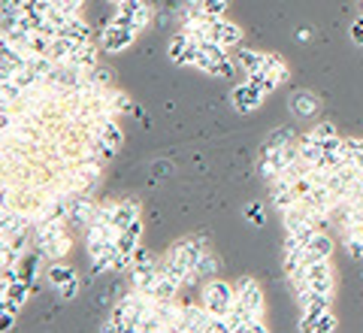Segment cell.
<instances>
[{
  "instance_id": "60d3db41",
  "label": "cell",
  "mask_w": 363,
  "mask_h": 333,
  "mask_svg": "<svg viewBox=\"0 0 363 333\" xmlns=\"http://www.w3.org/2000/svg\"><path fill=\"white\" fill-rule=\"evenodd\" d=\"M351 43L363 45V16H360V18H354V21H351Z\"/></svg>"
},
{
  "instance_id": "7402d4cb",
  "label": "cell",
  "mask_w": 363,
  "mask_h": 333,
  "mask_svg": "<svg viewBox=\"0 0 363 333\" xmlns=\"http://www.w3.org/2000/svg\"><path fill=\"white\" fill-rule=\"evenodd\" d=\"M67 251H70V236L61 234L58 239H52L45 249H40V255L43 258H49V261H64L67 258Z\"/></svg>"
},
{
  "instance_id": "f546056e",
  "label": "cell",
  "mask_w": 363,
  "mask_h": 333,
  "mask_svg": "<svg viewBox=\"0 0 363 333\" xmlns=\"http://www.w3.org/2000/svg\"><path fill=\"white\" fill-rule=\"evenodd\" d=\"M88 79H91V82H94L97 88H112V70H106V67H100V64L88 73Z\"/></svg>"
},
{
  "instance_id": "3957f363",
  "label": "cell",
  "mask_w": 363,
  "mask_h": 333,
  "mask_svg": "<svg viewBox=\"0 0 363 333\" xmlns=\"http://www.w3.org/2000/svg\"><path fill=\"white\" fill-rule=\"evenodd\" d=\"M236 303L248 309V315L255 318H264L267 312V303H264V291H260V285L255 279H242L236 285Z\"/></svg>"
},
{
  "instance_id": "ee69618b",
  "label": "cell",
  "mask_w": 363,
  "mask_h": 333,
  "mask_svg": "<svg viewBox=\"0 0 363 333\" xmlns=\"http://www.w3.org/2000/svg\"><path fill=\"white\" fill-rule=\"evenodd\" d=\"M354 164H357V167H360V170H363V152H360V155H357V158H354Z\"/></svg>"
},
{
  "instance_id": "44dd1931",
  "label": "cell",
  "mask_w": 363,
  "mask_h": 333,
  "mask_svg": "<svg viewBox=\"0 0 363 333\" xmlns=\"http://www.w3.org/2000/svg\"><path fill=\"white\" fill-rule=\"evenodd\" d=\"M297 200H300V194L294 191V185L291 188H269V203L276 206L279 212H285V209H291V206H297Z\"/></svg>"
},
{
  "instance_id": "6da1fadb",
  "label": "cell",
  "mask_w": 363,
  "mask_h": 333,
  "mask_svg": "<svg viewBox=\"0 0 363 333\" xmlns=\"http://www.w3.org/2000/svg\"><path fill=\"white\" fill-rule=\"evenodd\" d=\"M200 300L215 318H224V315H230V309L236 303V285L224 282V279H209V282H203Z\"/></svg>"
},
{
  "instance_id": "d6a6232c",
  "label": "cell",
  "mask_w": 363,
  "mask_h": 333,
  "mask_svg": "<svg viewBox=\"0 0 363 333\" xmlns=\"http://www.w3.org/2000/svg\"><path fill=\"white\" fill-rule=\"evenodd\" d=\"M227 4H230V0H203V9H206V16H212V18H224Z\"/></svg>"
},
{
  "instance_id": "e0dca14e",
  "label": "cell",
  "mask_w": 363,
  "mask_h": 333,
  "mask_svg": "<svg viewBox=\"0 0 363 333\" xmlns=\"http://www.w3.org/2000/svg\"><path fill=\"white\" fill-rule=\"evenodd\" d=\"M45 275H49V285H52V288L58 291V288H64V285L70 282V279H76V270L70 267V263H64V261H52V267H49V273H45Z\"/></svg>"
},
{
  "instance_id": "4fadbf2b",
  "label": "cell",
  "mask_w": 363,
  "mask_h": 333,
  "mask_svg": "<svg viewBox=\"0 0 363 333\" xmlns=\"http://www.w3.org/2000/svg\"><path fill=\"white\" fill-rule=\"evenodd\" d=\"M267 52H255V49H240L236 55V64L245 70V76H255V73H264L267 70Z\"/></svg>"
},
{
  "instance_id": "9a60e30c",
  "label": "cell",
  "mask_w": 363,
  "mask_h": 333,
  "mask_svg": "<svg viewBox=\"0 0 363 333\" xmlns=\"http://www.w3.org/2000/svg\"><path fill=\"white\" fill-rule=\"evenodd\" d=\"M70 64H76L79 70H85V73L94 70V67H97V49H94V43H79L76 52H73V58H70Z\"/></svg>"
},
{
  "instance_id": "5bb4252c",
  "label": "cell",
  "mask_w": 363,
  "mask_h": 333,
  "mask_svg": "<svg viewBox=\"0 0 363 333\" xmlns=\"http://www.w3.org/2000/svg\"><path fill=\"white\" fill-rule=\"evenodd\" d=\"M155 315L164 321L169 330L179 333V321H182V306L176 300H155Z\"/></svg>"
},
{
  "instance_id": "cb8c5ba5",
  "label": "cell",
  "mask_w": 363,
  "mask_h": 333,
  "mask_svg": "<svg viewBox=\"0 0 363 333\" xmlns=\"http://www.w3.org/2000/svg\"><path fill=\"white\" fill-rule=\"evenodd\" d=\"M300 136H294V131L291 128H276L269 136H267V143H264V148H281V146H294Z\"/></svg>"
},
{
  "instance_id": "d6986e66",
  "label": "cell",
  "mask_w": 363,
  "mask_h": 333,
  "mask_svg": "<svg viewBox=\"0 0 363 333\" xmlns=\"http://www.w3.org/2000/svg\"><path fill=\"white\" fill-rule=\"evenodd\" d=\"M58 33H61V37H70L73 43H91V28L82 21V16H73Z\"/></svg>"
},
{
  "instance_id": "f6af8a7d",
  "label": "cell",
  "mask_w": 363,
  "mask_h": 333,
  "mask_svg": "<svg viewBox=\"0 0 363 333\" xmlns=\"http://www.w3.org/2000/svg\"><path fill=\"white\" fill-rule=\"evenodd\" d=\"M357 6H360V9H363V0H357Z\"/></svg>"
},
{
  "instance_id": "ffe728a7",
  "label": "cell",
  "mask_w": 363,
  "mask_h": 333,
  "mask_svg": "<svg viewBox=\"0 0 363 333\" xmlns=\"http://www.w3.org/2000/svg\"><path fill=\"white\" fill-rule=\"evenodd\" d=\"M297 148H300V158L303 160H309V164H318V160H321V140H315V136L306 131L300 140H297Z\"/></svg>"
},
{
  "instance_id": "52a82bcc",
  "label": "cell",
  "mask_w": 363,
  "mask_h": 333,
  "mask_svg": "<svg viewBox=\"0 0 363 333\" xmlns=\"http://www.w3.org/2000/svg\"><path fill=\"white\" fill-rule=\"evenodd\" d=\"M306 270H309L312 291H321V294H333L336 291V273L330 267V261H315Z\"/></svg>"
},
{
  "instance_id": "603a6c76",
  "label": "cell",
  "mask_w": 363,
  "mask_h": 333,
  "mask_svg": "<svg viewBox=\"0 0 363 333\" xmlns=\"http://www.w3.org/2000/svg\"><path fill=\"white\" fill-rule=\"evenodd\" d=\"M179 291H182V282H176L173 275H161V282L155 288V300H176Z\"/></svg>"
},
{
  "instance_id": "83f0119b",
  "label": "cell",
  "mask_w": 363,
  "mask_h": 333,
  "mask_svg": "<svg viewBox=\"0 0 363 333\" xmlns=\"http://www.w3.org/2000/svg\"><path fill=\"white\" fill-rule=\"evenodd\" d=\"M109 103H112V109H116V116L130 112V107H133V103L128 100V94H124V91H116V88H109Z\"/></svg>"
},
{
  "instance_id": "8d00e7d4",
  "label": "cell",
  "mask_w": 363,
  "mask_h": 333,
  "mask_svg": "<svg viewBox=\"0 0 363 333\" xmlns=\"http://www.w3.org/2000/svg\"><path fill=\"white\" fill-rule=\"evenodd\" d=\"M312 188H315V182H312V176H300L297 182H294V191L300 194V197H309L312 194Z\"/></svg>"
},
{
  "instance_id": "8fae6325",
  "label": "cell",
  "mask_w": 363,
  "mask_h": 333,
  "mask_svg": "<svg viewBox=\"0 0 363 333\" xmlns=\"http://www.w3.org/2000/svg\"><path fill=\"white\" fill-rule=\"evenodd\" d=\"M218 273H221V263H218V258H215V251H209V249H206V251H203V255L197 258L194 273H191V282H188V285L218 279Z\"/></svg>"
},
{
  "instance_id": "2e32d148",
  "label": "cell",
  "mask_w": 363,
  "mask_h": 333,
  "mask_svg": "<svg viewBox=\"0 0 363 333\" xmlns=\"http://www.w3.org/2000/svg\"><path fill=\"white\" fill-rule=\"evenodd\" d=\"M136 218H140V203L136 200H118L116 203V218H112V224H118L124 231V227L133 224Z\"/></svg>"
},
{
  "instance_id": "5b68a950",
  "label": "cell",
  "mask_w": 363,
  "mask_h": 333,
  "mask_svg": "<svg viewBox=\"0 0 363 333\" xmlns=\"http://www.w3.org/2000/svg\"><path fill=\"white\" fill-rule=\"evenodd\" d=\"M133 40H136L133 28H124V25H118V21H109L104 37H100V45H104L106 52H124V49L133 45Z\"/></svg>"
},
{
  "instance_id": "484cf974",
  "label": "cell",
  "mask_w": 363,
  "mask_h": 333,
  "mask_svg": "<svg viewBox=\"0 0 363 333\" xmlns=\"http://www.w3.org/2000/svg\"><path fill=\"white\" fill-rule=\"evenodd\" d=\"M267 70L276 73L281 82H288V76H291V67L285 64V58H279V55H269V58H267Z\"/></svg>"
},
{
  "instance_id": "d590c367",
  "label": "cell",
  "mask_w": 363,
  "mask_h": 333,
  "mask_svg": "<svg viewBox=\"0 0 363 333\" xmlns=\"http://www.w3.org/2000/svg\"><path fill=\"white\" fill-rule=\"evenodd\" d=\"M245 218L260 227V224H264V206H260V203H248V206H245Z\"/></svg>"
},
{
  "instance_id": "1f68e13d",
  "label": "cell",
  "mask_w": 363,
  "mask_h": 333,
  "mask_svg": "<svg viewBox=\"0 0 363 333\" xmlns=\"http://www.w3.org/2000/svg\"><path fill=\"white\" fill-rule=\"evenodd\" d=\"M342 243H345L348 258H354V261L363 258V236H342Z\"/></svg>"
},
{
  "instance_id": "7bdbcfd3",
  "label": "cell",
  "mask_w": 363,
  "mask_h": 333,
  "mask_svg": "<svg viewBox=\"0 0 363 333\" xmlns=\"http://www.w3.org/2000/svg\"><path fill=\"white\" fill-rule=\"evenodd\" d=\"M61 4L67 6V13H70V16H82V6H85V0H61Z\"/></svg>"
},
{
  "instance_id": "277c9868",
  "label": "cell",
  "mask_w": 363,
  "mask_h": 333,
  "mask_svg": "<svg viewBox=\"0 0 363 333\" xmlns=\"http://www.w3.org/2000/svg\"><path fill=\"white\" fill-rule=\"evenodd\" d=\"M97 212V203L91 200V194L85 191H73L70 194V215H67V222L76 224V227H88L91 218Z\"/></svg>"
},
{
  "instance_id": "e575fe53",
  "label": "cell",
  "mask_w": 363,
  "mask_h": 333,
  "mask_svg": "<svg viewBox=\"0 0 363 333\" xmlns=\"http://www.w3.org/2000/svg\"><path fill=\"white\" fill-rule=\"evenodd\" d=\"M233 70H236V64L230 61V55H227L224 61H218L215 64V70H212V76H224V79H230L233 76Z\"/></svg>"
},
{
  "instance_id": "74e56055",
  "label": "cell",
  "mask_w": 363,
  "mask_h": 333,
  "mask_svg": "<svg viewBox=\"0 0 363 333\" xmlns=\"http://www.w3.org/2000/svg\"><path fill=\"white\" fill-rule=\"evenodd\" d=\"M342 143H345V140H342L339 133H336V136H330V140H321V152H324V155H330V152H342Z\"/></svg>"
},
{
  "instance_id": "8992f818",
  "label": "cell",
  "mask_w": 363,
  "mask_h": 333,
  "mask_svg": "<svg viewBox=\"0 0 363 333\" xmlns=\"http://www.w3.org/2000/svg\"><path fill=\"white\" fill-rule=\"evenodd\" d=\"M264 97H267V91H264V88H257L255 82L236 85V88H233V94H230L236 112H255L260 103H264Z\"/></svg>"
},
{
  "instance_id": "4316f807",
  "label": "cell",
  "mask_w": 363,
  "mask_h": 333,
  "mask_svg": "<svg viewBox=\"0 0 363 333\" xmlns=\"http://www.w3.org/2000/svg\"><path fill=\"white\" fill-rule=\"evenodd\" d=\"M363 152V136H351V140L342 143V158L345 164H354V158Z\"/></svg>"
},
{
  "instance_id": "7a4b0ae2",
  "label": "cell",
  "mask_w": 363,
  "mask_h": 333,
  "mask_svg": "<svg viewBox=\"0 0 363 333\" xmlns=\"http://www.w3.org/2000/svg\"><path fill=\"white\" fill-rule=\"evenodd\" d=\"M212 312L203 303H188L182 306V321L179 333H212Z\"/></svg>"
},
{
  "instance_id": "f35d334b",
  "label": "cell",
  "mask_w": 363,
  "mask_h": 333,
  "mask_svg": "<svg viewBox=\"0 0 363 333\" xmlns=\"http://www.w3.org/2000/svg\"><path fill=\"white\" fill-rule=\"evenodd\" d=\"M58 294H61V300H73V297L79 294V275H76V279L67 282L64 288H58Z\"/></svg>"
},
{
  "instance_id": "d4e9b609",
  "label": "cell",
  "mask_w": 363,
  "mask_h": 333,
  "mask_svg": "<svg viewBox=\"0 0 363 333\" xmlns=\"http://www.w3.org/2000/svg\"><path fill=\"white\" fill-rule=\"evenodd\" d=\"M188 45H191V37H188V33H185V31H179V33H176V37H173V40H169V45H167V52H169V61H173V64H179V58H182V52H185V49H188Z\"/></svg>"
},
{
  "instance_id": "ac0fdd59",
  "label": "cell",
  "mask_w": 363,
  "mask_h": 333,
  "mask_svg": "<svg viewBox=\"0 0 363 333\" xmlns=\"http://www.w3.org/2000/svg\"><path fill=\"white\" fill-rule=\"evenodd\" d=\"M28 294H30V285L28 282H13L9 288L4 291V306H9V309H21L28 303Z\"/></svg>"
},
{
  "instance_id": "4dcf8cb0",
  "label": "cell",
  "mask_w": 363,
  "mask_h": 333,
  "mask_svg": "<svg viewBox=\"0 0 363 333\" xmlns=\"http://www.w3.org/2000/svg\"><path fill=\"white\" fill-rule=\"evenodd\" d=\"M309 133L315 136V140H330V136H336L339 131H336V124H333V121H318Z\"/></svg>"
},
{
  "instance_id": "7c38bea8",
  "label": "cell",
  "mask_w": 363,
  "mask_h": 333,
  "mask_svg": "<svg viewBox=\"0 0 363 333\" xmlns=\"http://www.w3.org/2000/svg\"><path fill=\"white\" fill-rule=\"evenodd\" d=\"M288 107H291V112L297 119H312L318 112V107H321V100H318L312 91H294L291 100H288Z\"/></svg>"
},
{
  "instance_id": "9c48e42d",
  "label": "cell",
  "mask_w": 363,
  "mask_h": 333,
  "mask_svg": "<svg viewBox=\"0 0 363 333\" xmlns=\"http://www.w3.org/2000/svg\"><path fill=\"white\" fill-rule=\"evenodd\" d=\"M330 255H333V239L324 231H318L309 239V246L303 249V263L309 267V263H315V261H330Z\"/></svg>"
},
{
  "instance_id": "ab89813d",
  "label": "cell",
  "mask_w": 363,
  "mask_h": 333,
  "mask_svg": "<svg viewBox=\"0 0 363 333\" xmlns=\"http://www.w3.org/2000/svg\"><path fill=\"white\" fill-rule=\"evenodd\" d=\"M155 258L149 255V249L145 246H136V251H133V267H143V263H152Z\"/></svg>"
},
{
  "instance_id": "836d02e7",
  "label": "cell",
  "mask_w": 363,
  "mask_h": 333,
  "mask_svg": "<svg viewBox=\"0 0 363 333\" xmlns=\"http://www.w3.org/2000/svg\"><path fill=\"white\" fill-rule=\"evenodd\" d=\"M152 6L149 4H145L143 9H140V16H136V21H133V28H136V33H140V31H145V28H149L152 25Z\"/></svg>"
},
{
  "instance_id": "bcb514c9",
  "label": "cell",
  "mask_w": 363,
  "mask_h": 333,
  "mask_svg": "<svg viewBox=\"0 0 363 333\" xmlns=\"http://www.w3.org/2000/svg\"><path fill=\"white\" fill-rule=\"evenodd\" d=\"M360 236H363V231H360Z\"/></svg>"
},
{
  "instance_id": "f1b7e54d",
  "label": "cell",
  "mask_w": 363,
  "mask_h": 333,
  "mask_svg": "<svg viewBox=\"0 0 363 333\" xmlns=\"http://www.w3.org/2000/svg\"><path fill=\"white\" fill-rule=\"evenodd\" d=\"M336 327H339V321H336V315L330 312V309L315 318V333H333Z\"/></svg>"
},
{
  "instance_id": "b9f144b4",
  "label": "cell",
  "mask_w": 363,
  "mask_h": 333,
  "mask_svg": "<svg viewBox=\"0 0 363 333\" xmlns=\"http://www.w3.org/2000/svg\"><path fill=\"white\" fill-rule=\"evenodd\" d=\"M0 309H4V324H0V330L16 327V309H9V306H0Z\"/></svg>"
},
{
  "instance_id": "ba28073f",
  "label": "cell",
  "mask_w": 363,
  "mask_h": 333,
  "mask_svg": "<svg viewBox=\"0 0 363 333\" xmlns=\"http://www.w3.org/2000/svg\"><path fill=\"white\" fill-rule=\"evenodd\" d=\"M242 28L236 21H227V18H212V40H218L224 49H236L242 43Z\"/></svg>"
},
{
  "instance_id": "30bf717a",
  "label": "cell",
  "mask_w": 363,
  "mask_h": 333,
  "mask_svg": "<svg viewBox=\"0 0 363 333\" xmlns=\"http://www.w3.org/2000/svg\"><path fill=\"white\" fill-rule=\"evenodd\" d=\"M227 58V49L218 43V40H206V43H200V58H197V70H203V73H209L212 76V70H215V64L218 61H224Z\"/></svg>"
}]
</instances>
